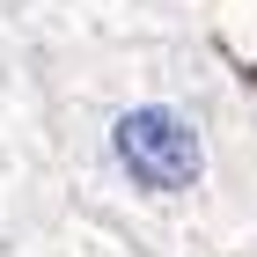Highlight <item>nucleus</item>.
<instances>
[{
    "label": "nucleus",
    "instance_id": "obj_1",
    "mask_svg": "<svg viewBox=\"0 0 257 257\" xmlns=\"http://www.w3.org/2000/svg\"><path fill=\"white\" fill-rule=\"evenodd\" d=\"M96 162L110 177V191L133 206H191L213 184V118L191 96L140 88V96L103 110Z\"/></svg>",
    "mask_w": 257,
    "mask_h": 257
}]
</instances>
